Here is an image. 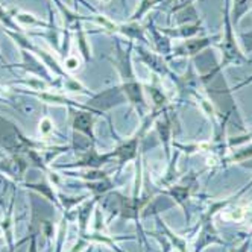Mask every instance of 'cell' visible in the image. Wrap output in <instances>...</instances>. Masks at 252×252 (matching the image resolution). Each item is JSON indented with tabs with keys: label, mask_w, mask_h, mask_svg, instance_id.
Masks as SVG:
<instances>
[{
	"label": "cell",
	"mask_w": 252,
	"mask_h": 252,
	"mask_svg": "<svg viewBox=\"0 0 252 252\" xmlns=\"http://www.w3.org/2000/svg\"><path fill=\"white\" fill-rule=\"evenodd\" d=\"M225 28H226V35L223 37V43L220 44V49L223 52L222 65L229 64V63H240V61H243V57H242V53L237 49L236 38L232 37V29H231V25H229L228 12H226V19H225Z\"/></svg>",
	"instance_id": "1"
},
{
	"label": "cell",
	"mask_w": 252,
	"mask_h": 252,
	"mask_svg": "<svg viewBox=\"0 0 252 252\" xmlns=\"http://www.w3.org/2000/svg\"><path fill=\"white\" fill-rule=\"evenodd\" d=\"M208 44H210V40L208 38L190 40V41H186L181 47H179L178 52L183 53V55H194V53H199V50H202Z\"/></svg>",
	"instance_id": "2"
},
{
	"label": "cell",
	"mask_w": 252,
	"mask_h": 252,
	"mask_svg": "<svg viewBox=\"0 0 252 252\" xmlns=\"http://www.w3.org/2000/svg\"><path fill=\"white\" fill-rule=\"evenodd\" d=\"M252 6V0H234V11H232V17L236 25L239 23V20L242 19V15Z\"/></svg>",
	"instance_id": "3"
},
{
	"label": "cell",
	"mask_w": 252,
	"mask_h": 252,
	"mask_svg": "<svg viewBox=\"0 0 252 252\" xmlns=\"http://www.w3.org/2000/svg\"><path fill=\"white\" fill-rule=\"evenodd\" d=\"M90 125H92V117L88 114H79L76 119H75V126L81 131H85L88 132L90 131Z\"/></svg>",
	"instance_id": "4"
},
{
	"label": "cell",
	"mask_w": 252,
	"mask_h": 252,
	"mask_svg": "<svg viewBox=\"0 0 252 252\" xmlns=\"http://www.w3.org/2000/svg\"><path fill=\"white\" fill-rule=\"evenodd\" d=\"M19 110L25 114V116H33L37 113V105L32 102H23L19 105Z\"/></svg>",
	"instance_id": "5"
},
{
	"label": "cell",
	"mask_w": 252,
	"mask_h": 252,
	"mask_svg": "<svg viewBox=\"0 0 252 252\" xmlns=\"http://www.w3.org/2000/svg\"><path fill=\"white\" fill-rule=\"evenodd\" d=\"M0 22H2L6 28H14V29H19L15 26V23L12 22V17H9L5 11H3V8L0 6Z\"/></svg>",
	"instance_id": "6"
},
{
	"label": "cell",
	"mask_w": 252,
	"mask_h": 252,
	"mask_svg": "<svg viewBox=\"0 0 252 252\" xmlns=\"http://www.w3.org/2000/svg\"><path fill=\"white\" fill-rule=\"evenodd\" d=\"M22 23H26V25H40V22L35 19V17L32 15H28V14H20L19 17H17Z\"/></svg>",
	"instance_id": "7"
},
{
	"label": "cell",
	"mask_w": 252,
	"mask_h": 252,
	"mask_svg": "<svg viewBox=\"0 0 252 252\" xmlns=\"http://www.w3.org/2000/svg\"><path fill=\"white\" fill-rule=\"evenodd\" d=\"M122 155H123V158H128V157H131L132 154H134V143H131V145H128V146H125V148H122Z\"/></svg>",
	"instance_id": "8"
},
{
	"label": "cell",
	"mask_w": 252,
	"mask_h": 252,
	"mask_svg": "<svg viewBox=\"0 0 252 252\" xmlns=\"http://www.w3.org/2000/svg\"><path fill=\"white\" fill-rule=\"evenodd\" d=\"M5 190H6V181L2 176H0V194L5 193Z\"/></svg>",
	"instance_id": "9"
},
{
	"label": "cell",
	"mask_w": 252,
	"mask_h": 252,
	"mask_svg": "<svg viewBox=\"0 0 252 252\" xmlns=\"http://www.w3.org/2000/svg\"><path fill=\"white\" fill-rule=\"evenodd\" d=\"M55 2H57V3H58V6H60V8H61V9H63V11H64V14H65V12H67V11H65V9H64V8H63V5H61V3H60V0H55Z\"/></svg>",
	"instance_id": "10"
},
{
	"label": "cell",
	"mask_w": 252,
	"mask_h": 252,
	"mask_svg": "<svg viewBox=\"0 0 252 252\" xmlns=\"http://www.w3.org/2000/svg\"><path fill=\"white\" fill-rule=\"evenodd\" d=\"M0 58H2V57H0Z\"/></svg>",
	"instance_id": "11"
}]
</instances>
